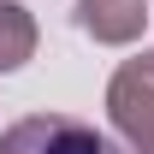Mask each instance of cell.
Masks as SVG:
<instances>
[{"label": "cell", "instance_id": "obj_3", "mask_svg": "<svg viewBox=\"0 0 154 154\" xmlns=\"http://www.w3.org/2000/svg\"><path fill=\"white\" fill-rule=\"evenodd\" d=\"M148 18H154L148 0H77V24H83L101 48H131Z\"/></svg>", "mask_w": 154, "mask_h": 154}, {"label": "cell", "instance_id": "obj_2", "mask_svg": "<svg viewBox=\"0 0 154 154\" xmlns=\"http://www.w3.org/2000/svg\"><path fill=\"white\" fill-rule=\"evenodd\" d=\"M107 119L131 154H154V54L125 59L107 83Z\"/></svg>", "mask_w": 154, "mask_h": 154}, {"label": "cell", "instance_id": "obj_5", "mask_svg": "<svg viewBox=\"0 0 154 154\" xmlns=\"http://www.w3.org/2000/svg\"><path fill=\"white\" fill-rule=\"evenodd\" d=\"M148 6H154V0H148Z\"/></svg>", "mask_w": 154, "mask_h": 154}, {"label": "cell", "instance_id": "obj_4", "mask_svg": "<svg viewBox=\"0 0 154 154\" xmlns=\"http://www.w3.org/2000/svg\"><path fill=\"white\" fill-rule=\"evenodd\" d=\"M36 59V18L18 0H0V71H18Z\"/></svg>", "mask_w": 154, "mask_h": 154}, {"label": "cell", "instance_id": "obj_1", "mask_svg": "<svg viewBox=\"0 0 154 154\" xmlns=\"http://www.w3.org/2000/svg\"><path fill=\"white\" fill-rule=\"evenodd\" d=\"M0 154H125V148L71 113H30L0 131Z\"/></svg>", "mask_w": 154, "mask_h": 154}]
</instances>
